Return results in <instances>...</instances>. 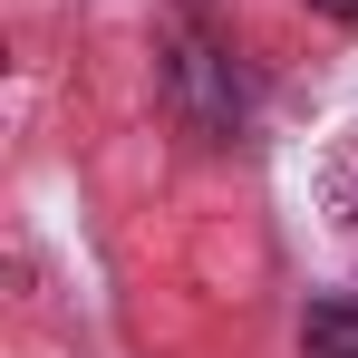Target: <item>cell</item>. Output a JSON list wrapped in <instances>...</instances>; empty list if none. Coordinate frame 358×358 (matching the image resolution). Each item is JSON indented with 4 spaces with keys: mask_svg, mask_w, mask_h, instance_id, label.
I'll return each instance as SVG.
<instances>
[{
    "mask_svg": "<svg viewBox=\"0 0 358 358\" xmlns=\"http://www.w3.org/2000/svg\"><path fill=\"white\" fill-rule=\"evenodd\" d=\"M165 87H175V107H184L194 136H233L242 126V78H233V59H223L194 20L165 29Z\"/></svg>",
    "mask_w": 358,
    "mask_h": 358,
    "instance_id": "cell-1",
    "label": "cell"
},
{
    "mask_svg": "<svg viewBox=\"0 0 358 358\" xmlns=\"http://www.w3.org/2000/svg\"><path fill=\"white\" fill-rule=\"evenodd\" d=\"M300 358H358V300H320L300 320Z\"/></svg>",
    "mask_w": 358,
    "mask_h": 358,
    "instance_id": "cell-2",
    "label": "cell"
},
{
    "mask_svg": "<svg viewBox=\"0 0 358 358\" xmlns=\"http://www.w3.org/2000/svg\"><path fill=\"white\" fill-rule=\"evenodd\" d=\"M320 20H339V29H358V0H310Z\"/></svg>",
    "mask_w": 358,
    "mask_h": 358,
    "instance_id": "cell-3",
    "label": "cell"
}]
</instances>
